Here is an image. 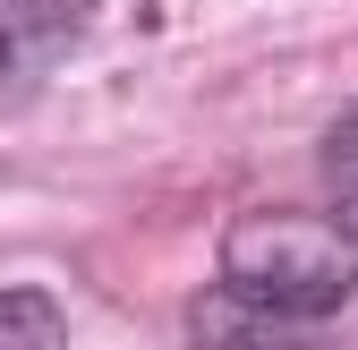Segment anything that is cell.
Here are the masks:
<instances>
[{
	"label": "cell",
	"mask_w": 358,
	"mask_h": 350,
	"mask_svg": "<svg viewBox=\"0 0 358 350\" xmlns=\"http://www.w3.org/2000/svg\"><path fill=\"white\" fill-rule=\"evenodd\" d=\"M222 290L290 333H316L358 290V223L350 214H248L222 239Z\"/></svg>",
	"instance_id": "obj_1"
},
{
	"label": "cell",
	"mask_w": 358,
	"mask_h": 350,
	"mask_svg": "<svg viewBox=\"0 0 358 350\" xmlns=\"http://www.w3.org/2000/svg\"><path fill=\"white\" fill-rule=\"evenodd\" d=\"M85 0H0V77H34L69 43Z\"/></svg>",
	"instance_id": "obj_2"
},
{
	"label": "cell",
	"mask_w": 358,
	"mask_h": 350,
	"mask_svg": "<svg viewBox=\"0 0 358 350\" xmlns=\"http://www.w3.org/2000/svg\"><path fill=\"white\" fill-rule=\"evenodd\" d=\"M69 325L52 308V290H0V350H60Z\"/></svg>",
	"instance_id": "obj_3"
},
{
	"label": "cell",
	"mask_w": 358,
	"mask_h": 350,
	"mask_svg": "<svg viewBox=\"0 0 358 350\" xmlns=\"http://www.w3.org/2000/svg\"><path fill=\"white\" fill-rule=\"evenodd\" d=\"M324 188H333V214L358 223V111H341L324 137Z\"/></svg>",
	"instance_id": "obj_4"
}]
</instances>
